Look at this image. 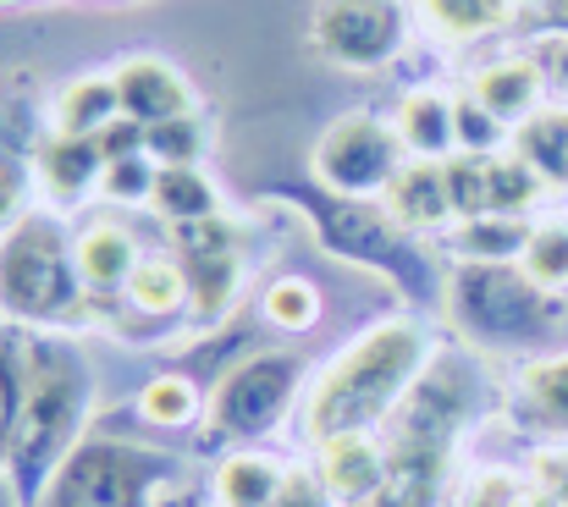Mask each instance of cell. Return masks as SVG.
Returning a JSON list of instances; mask_svg holds the SVG:
<instances>
[{"mask_svg":"<svg viewBox=\"0 0 568 507\" xmlns=\"http://www.w3.org/2000/svg\"><path fill=\"white\" fill-rule=\"evenodd\" d=\"M287 469L271 453H226L210 475L215 507H276Z\"/></svg>","mask_w":568,"mask_h":507,"instance_id":"21","label":"cell"},{"mask_svg":"<svg viewBox=\"0 0 568 507\" xmlns=\"http://www.w3.org/2000/svg\"><path fill=\"white\" fill-rule=\"evenodd\" d=\"M150 210L172 226H199L221 215V187L204 176V166H161L155 171V193Z\"/></svg>","mask_w":568,"mask_h":507,"instance_id":"24","label":"cell"},{"mask_svg":"<svg viewBox=\"0 0 568 507\" xmlns=\"http://www.w3.org/2000/svg\"><path fill=\"white\" fill-rule=\"evenodd\" d=\"M530 480H541L552 491V503L568 507V442H552L530 458Z\"/></svg>","mask_w":568,"mask_h":507,"instance_id":"36","label":"cell"},{"mask_svg":"<svg viewBox=\"0 0 568 507\" xmlns=\"http://www.w3.org/2000/svg\"><path fill=\"white\" fill-rule=\"evenodd\" d=\"M469 94L514 133L519 122H530L536 111H541V94H547V78H541V67H536V55L525 50V55H503V61H491V67H480L475 72V83H469Z\"/></svg>","mask_w":568,"mask_h":507,"instance_id":"16","label":"cell"},{"mask_svg":"<svg viewBox=\"0 0 568 507\" xmlns=\"http://www.w3.org/2000/svg\"><path fill=\"white\" fill-rule=\"evenodd\" d=\"M144 139H150V128L144 122H133V116H116L94 144H100V155H105V166H116V161H133V155H144Z\"/></svg>","mask_w":568,"mask_h":507,"instance_id":"34","label":"cell"},{"mask_svg":"<svg viewBox=\"0 0 568 507\" xmlns=\"http://www.w3.org/2000/svg\"><path fill=\"white\" fill-rule=\"evenodd\" d=\"M111 78H116V94H122V116H133L144 128L193 111V83L166 55H128V61L111 67Z\"/></svg>","mask_w":568,"mask_h":507,"instance_id":"12","label":"cell"},{"mask_svg":"<svg viewBox=\"0 0 568 507\" xmlns=\"http://www.w3.org/2000/svg\"><path fill=\"white\" fill-rule=\"evenodd\" d=\"M128 310L144 315V321H178L193 310V282H189V265L172 260V254H144L133 282L122 287Z\"/></svg>","mask_w":568,"mask_h":507,"instance_id":"20","label":"cell"},{"mask_svg":"<svg viewBox=\"0 0 568 507\" xmlns=\"http://www.w3.org/2000/svg\"><path fill=\"white\" fill-rule=\"evenodd\" d=\"M260 315L265 326L276 332H310L321 321V287L310 276H276L265 293H260Z\"/></svg>","mask_w":568,"mask_h":507,"instance_id":"30","label":"cell"},{"mask_svg":"<svg viewBox=\"0 0 568 507\" xmlns=\"http://www.w3.org/2000/svg\"><path fill=\"white\" fill-rule=\"evenodd\" d=\"M78 237L61 215L28 210L11 232H0V321L28 332H67L83 321V276Z\"/></svg>","mask_w":568,"mask_h":507,"instance_id":"4","label":"cell"},{"mask_svg":"<svg viewBox=\"0 0 568 507\" xmlns=\"http://www.w3.org/2000/svg\"><path fill=\"white\" fill-rule=\"evenodd\" d=\"M0 507H22V497H17V486H11L6 469H0Z\"/></svg>","mask_w":568,"mask_h":507,"instance_id":"40","label":"cell"},{"mask_svg":"<svg viewBox=\"0 0 568 507\" xmlns=\"http://www.w3.org/2000/svg\"><path fill=\"white\" fill-rule=\"evenodd\" d=\"M508 507H558V503H552V491H547L541 480H519L514 497H508Z\"/></svg>","mask_w":568,"mask_h":507,"instance_id":"39","label":"cell"},{"mask_svg":"<svg viewBox=\"0 0 568 507\" xmlns=\"http://www.w3.org/2000/svg\"><path fill=\"white\" fill-rule=\"evenodd\" d=\"M530 55H536V67H541L547 89H558V94L568 100V28L547 33V39H536V44H530Z\"/></svg>","mask_w":568,"mask_h":507,"instance_id":"35","label":"cell"},{"mask_svg":"<svg viewBox=\"0 0 568 507\" xmlns=\"http://www.w3.org/2000/svg\"><path fill=\"white\" fill-rule=\"evenodd\" d=\"M376 507H381V503H376Z\"/></svg>","mask_w":568,"mask_h":507,"instance_id":"42","label":"cell"},{"mask_svg":"<svg viewBox=\"0 0 568 507\" xmlns=\"http://www.w3.org/2000/svg\"><path fill=\"white\" fill-rule=\"evenodd\" d=\"M39 507H189V469L166 453L89 436L61 464Z\"/></svg>","mask_w":568,"mask_h":507,"instance_id":"5","label":"cell"},{"mask_svg":"<svg viewBox=\"0 0 568 507\" xmlns=\"http://www.w3.org/2000/svg\"><path fill=\"white\" fill-rule=\"evenodd\" d=\"M525 243H530L525 215H475V221H458L447 237V249L464 265H519Z\"/></svg>","mask_w":568,"mask_h":507,"instance_id":"23","label":"cell"},{"mask_svg":"<svg viewBox=\"0 0 568 507\" xmlns=\"http://www.w3.org/2000/svg\"><path fill=\"white\" fill-rule=\"evenodd\" d=\"M28 176H33V166H11V161H0V232H11L28 210H22V199H28Z\"/></svg>","mask_w":568,"mask_h":507,"instance_id":"38","label":"cell"},{"mask_svg":"<svg viewBox=\"0 0 568 507\" xmlns=\"http://www.w3.org/2000/svg\"><path fill=\"white\" fill-rule=\"evenodd\" d=\"M33 182L50 204L72 210L83 204L100 182H105V155L94 139H67V133H44L33 150Z\"/></svg>","mask_w":568,"mask_h":507,"instance_id":"13","label":"cell"},{"mask_svg":"<svg viewBox=\"0 0 568 507\" xmlns=\"http://www.w3.org/2000/svg\"><path fill=\"white\" fill-rule=\"evenodd\" d=\"M310 44L343 72H381L408 44L403 0H321L310 17Z\"/></svg>","mask_w":568,"mask_h":507,"instance_id":"9","label":"cell"},{"mask_svg":"<svg viewBox=\"0 0 568 507\" xmlns=\"http://www.w3.org/2000/svg\"><path fill=\"white\" fill-rule=\"evenodd\" d=\"M386 221L403 232H436L453 221V193H447V161H408L397 182L381 199Z\"/></svg>","mask_w":568,"mask_h":507,"instance_id":"15","label":"cell"},{"mask_svg":"<svg viewBox=\"0 0 568 507\" xmlns=\"http://www.w3.org/2000/svg\"><path fill=\"white\" fill-rule=\"evenodd\" d=\"M475 403H480V369L469 364V353L436 347V358L425 364L414 392L381 425L386 458H392V480L381 491V507H430L436 480H442L464 425L475 419Z\"/></svg>","mask_w":568,"mask_h":507,"instance_id":"3","label":"cell"},{"mask_svg":"<svg viewBox=\"0 0 568 507\" xmlns=\"http://www.w3.org/2000/svg\"><path fill=\"white\" fill-rule=\"evenodd\" d=\"M199 414H204V392H199V381L178 375V369H161L139 386V419L155 430H189Z\"/></svg>","mask_w":568,"mask_h":507,"instance_id":"26","label":"cell"},{"mask_svg":"<svg viewBox=\"0 0 568 507\" xmlns=\"http://www.w3.org/2000/svg\"><path fill=\"white\" fill-rule=\"evenodd\" d=\"M436 358V342L419 321H381L348 353H337L310 397H304V436L321 447L332 436L348 430H381L397 403L414 392V381L425 375V364Z\"/></svg>","mask_w":568,"mask_h":507,"instance_id":"2","label":"cell"},{"mask_svg":"<svg viewBox=\"0 0 568 507\" xmlns=\"http://www.w3.org/2000/svg\"><path fill=\"white\" fill-rule=\"evenodd\" d=\"M519 271L541 287V293H568V215H547L530 226V243L519 254Z\"/></svg>","mask_w":568,"mask_h":507,"instance_id":"28","label":"cell"},{"mask_svg":"<svg viewBox=\"0 0 568 507\" xmlns=\"http://www.w3.org/2000/svg\"><path fill=\"white\" fill-rule=\"evenodd\" d=\"M0 6H17V0H0Z\"/></svg>","mask_w":568,"mask_h":507,"instance_id":"41","label":"cell"},{"mask_svg":"<svg viewBox=\"0 0 568 507\" xmlns=\"http://www.w3.org/2000/svg\"><path fill=\"white\" fill-rule=\"evenodd\" d=\"M22 369H28V392H22V419H17L6 475L22 507H39L61 464L89 442L83 430L94 419V369L72 337L28 332V326H22Z\"/></svg>","mask_w":568,"mask_h":507,"instance_id":"1","label":"cell"},{"mask_svg":"<svg viewBox=\"0 0 568 507\" xmlns=\"http://www.w3.org/2000/svg\"><path fill=\"white\" fill-rule=\"evenodd\" d=\"M155 161L150 155H133V161H116V166H105V182H100V193L111 199V204H150V193H155Z\"/></svg>","mask_w":568,"mask_h":507,"instance_id":"33","label":"cell"},{"mask_svg":"<svg viewBox=\"0 0 568 507\" xmlns=\"http://www.w3.org/2000/svg\"><path fill=\"white\" fill-rule=\"evenodd\" d=\"M514 155H525L547 187H568V105H541L514 128Z\"/></svg>","mask_w":568,"mask_h":507,"instance_id":"25","label":"cell"},{"mask_svg":"<svg viewBox=\"0 0 568 507\" xmlns=\"http://www.w3.org/2000/svg\"><path fill=\"white\" fill-rule=\"evenodd\" d=\"M514 414L547 436L568 442V353L530 358L514 381Z\"/></svg>","mask_w":568,"mask_h":507,"instance_id":"18","label":"cell"},{"mask_svg":"<svg viewBox=\"0 0 568 507\" xmlns=\"http://www.w3.org/2000/svg\"><path fill=\"white\" fill-rule=\"evenodd\" d=\"M403 166H408V150L397 144V128L371 116V111L337 116L321 133L315 155H310L315 182L332 199H348V204H376V199H386V187L397 182Z\"/></svg>","mask_w":568,"mask_h":507,"instance_id":"7","label":"cell"},{"mask_svg":"<svg viewBox=\"0 0 568 507\" xmlns=\"http://www.w3.org/2000/svg\"><path fill=\"white\" fill-rule=\"evenodd\" d=\"M453 111H458V155H497L503 144H514V133L475 94H458Z\"/></svg>","mask_w":568,"mask_h":507,"instance_id":"32","label":"cell"},{"mask_svg":"<svg viewBox=\"0 0 568 507\" xmlns=\"http://www.w3.org/2000/svg\"><path fill=\"white\" fill-rule=\"evenodd\" d=\"M419 22L447 44H475L486 33H503L519 17V0H414Z\"/></svg>","mask_w":568,"mask_h":507,"instance_id":"22","label":"cell"},{"mask_svg":"<svg viewBox=\"0 0 568 507\" xmlns=\"http://www.w3.org/2000/svg\"><path fill=\"white\" fill-rule=\"evenodd\" d=\"M304 386V358L298 353H248L232 369H221L215 392H210V430L226 442H260L271 436L293 397Z\"/></svg>","mask_w":568,"mask_h":507,"instance_id":"8","label":"cell"},{"mask_svg":"<svg viewBox=\"0 0 568 507\" xmlns=\"http://www.w3.org/2000/svg\"><path fill=\"white\" fill-rule=\"evenodd\" d=\"M547 182L536 176V166L514 150L486 155V215H530L541 204Z\"/></svg>","mask_w":568,"mask_h":507,"instance_id":"27","label":"cell"},{"mask_svg":"<svg viewBox=\"0 0 568 507\" xmlns=\"http://www.w3.org/2000/svg\"><path fill=\"white\" fill-rule=\"evenodd\" d=\"M447 310L475 347H525L547 337L558 298L541 293L519 265H458L447 287Z\"/></svg>","mask_w":568,"mask_h":507,"instance_id":"6","label":"cell"},{"mask_svg":"<svg viewBox=\"0 0 568 507\" xmlns=\"http://www.w3.org/2000/svg\"><path fill=\"white\" fill-rule=\"evenodd\" d=\"M178 232H183V265H189L193 282V315L199 321H221L232 310V298H237V282H243L237 249H232V237L215 221L178 226Z\"/></svg>","mask_w":568,"mask_h":507,"instance_id":"11","label":"cell"},{"mask_svg":"<svg viewBox=\"0 0 568 507\" xmlns=\"http://www.w3.org/2000/svg\"><path fill=\"white\" fill-rule=\"evenodd\" d=\"M22 392H28V369H22V326L0 321V469H6L11 442H17Z\"/></svg>","mask_w":568,"mask_h":507,"instance_id":"29","label":"cell"},{"mask_svg":"<svg viewBox=\"0 0 568 507\" xmlns=\"http://www.w3.org/2000/svg\"><path fill=\"white\" fill-rule=\"evenodd\" d=\"M397 144L408 161H453L458 155V111L442 89H408L392 111Z\"/></svg>","mask_w":568,"mask_h":507,"instance_id":"17","label":"cell"},{"mask_svg":"<svg viewBox=\"0 0 568 507\" xmlns=\"http://www.w3.org/2000/svg\"><path fill=\"white\" fill-rule=\"evenodd\" d=\"M72 249H78V276H83L89 298H116L133 282L139 260H144L139 237L122 221H89Z\"/></svg>","mask_w":568,"mask_h":507,"instance_id":"14","label":"cell"},{"mask_svg":"<svg viewBox=\"0 0 568 507\" xmlns=\"http://www.w3.org/2000/svg\"><path fill=\"white\" fill-rule=\"evenodd\" d=\"M315 475L326 480V491L337 507H376L386 480H392V458H386V436L381 430H348L315 447Z\"/></svg>","mask_w":568,"mask_h":507,"instance_id":"10","label":"cell"},{"mask_svg":"<svg viewBox=\"0 0 568 507\" xmlns=\"http://www.w3.org/2000/svg\"><path fill=\"white\" fill-rule=\"evenodd\" d=\"M116 116H122L116 78H111V72H83V78H72V83L55 94V105H50V133H67V139H100Z\"/></svg>","mask_w":568,"mask_h":507,"instance_id":"19","label":"cell"},{"mask_svg":"<svg viewBox=\"0 0 568 507\" xmlns=\"http://www.w3.org/2000/svg\"><path fill=\"white\" fill-rule=\"evenodd\" d=\"M276 507H337V497L326 491V480H321L315 469H287Z\"/></svg>","mask_w":568,"mask_h":507,"instance_id":"37","label":"cell"},{"mask_svg":"<svg viewBox=\"0 0 568 507\" xmlns=\"http://www.w3.org/2000/svg\"><path fill=\"white\" fill-rule=\"evenodd\" d=\"M144 155L155 166H199L210 155V128L204 116L189 111V116H172V122H155L150 139H144Z\"/></svg>","mask_w":568,"mask_h":507,"instance_id":"31","label":"cell"}]
</instances>
